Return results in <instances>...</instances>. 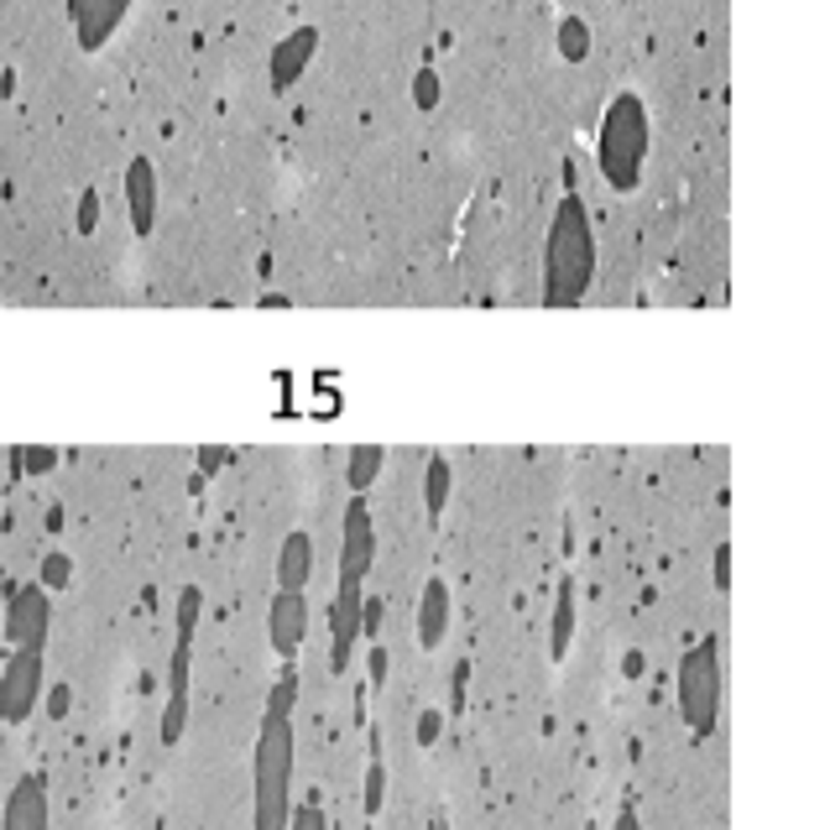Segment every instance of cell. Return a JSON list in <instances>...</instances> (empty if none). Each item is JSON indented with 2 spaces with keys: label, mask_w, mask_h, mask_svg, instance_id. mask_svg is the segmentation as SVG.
Masks as SVG:
<instances>
[{
  "label": "cell",
  "mask_w": 830,
  "mask_h": 830,
  "mask_svg": "<svg viewBox=\"0 0 830 830\" xmlns=\"http://www.w3.org/2000/svg\"><path fill=\"white\" fill-rule=\"evenodd\" d=\"M715 585H721V591L732 585V548H726V544L715 548Z\"/></svg>",
  "instance_id": "29"
},
{
  "label": "cell",
  "mask_w": 830,
  "mask_h": 830,
  "mask_svg": "<svg viewBox=\"0 0 830 830\" xmlns=\"http://www.w3.org/2000/svg\"><path fill=\"white\" fill-rule=\"evenodd\" d=\"M11 465H16V471L43 475V471H52V465H58V454H52V450H22L16 460H11Z\"/></svg>",
  "instance_id": "24"
},
{
  "label": "cell",
  "mask_w": 830,
  "mask_h": 830,
  "mask_svg": "<svg viewBox=\"0 0 830 830\" xmlns=\"http://www.w3.org/2000/svg\"><path fill=\"white\" fill-rule=\"evenodd\" d=\"M43 653H11V664L0 668V721L22 726L32 721V711L43 706Z\"/></svg>",
  "instance_id": "7"
},
{
  "label": "cell",
  "mask_w": 830,
  "mask_h": 830,
  "mask_svg": "<svg viewBox=\"0 0 830 830\" xmlns=\"http://www.w3.org/2000/svg\"><path fill=\"white\" fill-rule=\"evenodd\" d=\"M570 642H574V580H559V591H554V621H548V653H554V664H565Z\"/></svg>",
  "instance_id": "16"
},
{
  "label": "cell",
  "mask_w": 830,
  "mask_h": 830,
  "mask_svg": "<svg viewBox=\"0 0 830 830\" xmlns=\"http://www.w3.org/2000/svg\"><path fill=\"white\" fill-rule=\"evenodd\" d=\"M381 460H387V450H381V444H356V450H351V465H345V486H351V497H360V491L377 481Z\"/></svg>",
  "instance_id": "18"
},
{
  "label": "cell",
  "mask_w": 830,
  "mask_h": 830,
  "mask_svg": "<svg viewBox=\"0 0 830 830\" xmlns=\"http://www.w3.org/2000/svg\"><path fill=\"white\" fill-rule=\"evenodd\" d=\"M366 664H371V695L387 689V664H392V659H387V648H381V642H371V659H366Z\"/></svg>",
  "instance_id": "27"
},
{
  "label": "cell",
  "mask_w": 830,
  "mask_h": 830,
  "mask_svg": "<svg viewBox=\"0 0 830 830\" xmlns=\"http://www.w3.org/2000/svg\"><path fill=\"white\" fill-rule=\"evenodd\" d=\"M612 830H642L638 805H621V815H617V826H612Z\"/></svg>",
  "instance_id": "30"
},
{
  "label": "cell",
  "mask_w": 830,
  "mask_h": 830,
  "mask_svg": "<svg viewBox=\"0 0 830 830\" xmlns=\"http://www.w3.org/2000/svg\"><path fill=\"white\" fill-rule=\"evenodd\" d=\"M360 606H366V580H340L330 606V668L345 674L360 648Z\"/></svg>",
  "instance_id": "8"
},
{
  "label": "cell",
  "mask_w": 830,
  "mask_h": 830,
  "mask_svg": "<svg viewBox=\"0 0 830 830\" xmlns=\"http://www.w3.org/2000/svg\"><path fill=\"white\" fill-rule=\"evenodd\" d=\"M387 805V762H381V747H371V768H366V815H381Z\"/></svg>",
  "instance_id": "20"
},
{
  "label": "cell",
  "mask_w": 830,
  "mask_h": 830,
  "mask_svg": "<svg viewBox=\"0 0 830 830\" xmlns=\"http://www.w3.org/2000/svg\"><path fill=\"white\" fill-rule=\"evenodd\" d=\"M293 695L298 679L283 674L272 695H266V715H261L257 732V758H251V788H257V809L251 820L257 830H287V809H293V752H298V736H293Z\"/></svg>",
  "instance_id": "1"
},
{
  "label": "cell",
  "mask_w": 830,
  "mask_h": 830,
  "mask_svg": "<svg viewBox=\"0 0 830 830\" xmlns=\"http://www.w3.org/2000/svg\"><path fill=\"white\" fill-rule=\"evenodd\" d=\"M43 700H48V706H43V711H48L52 721H63V715H69V700H73V689H69V685H52V689H43Z\"/></svg>",
  "instance_id": "25"
},
{
  "label": "cell",
  "mask_w": 830,
  "mask_h": 830,
  "mask_svg": "<svg viewBox=\"0 0 830 830\" xmlns=\"http://www.w3.org/2000/svg\"><path fill=\"white\" fill-rule=\"evenodd\" d=\"M126 210H131L137 236H152V225H157V167L146 157H131V167H126Z\"/></svg>",
  "instance_id": "13"
},
{
  "label": "cell",
  "mask_w": 830,
  "mask_h": 830,
  "mask_svg": "<svg viewBox=\"0 0 830 830\" xmlns=\"http://www.w3.org/2000/svg\"><path fill=\"white\" fill-rule=\"evenodd\" d=\"M287 830H330V820H324V809L309 799V805L287 809Z\"/></svg>",
  "instance_id": "23"
},
{
  "label": "cell",
  "mask_w": 830,
  "mask_h": 830,
  "mask_svg": "<svg viewBox=\"0 0 830 830\" xmlns=\"http://www.w3.org/2000/svg\"><path fill=\"white\" fill-rule=\"evenodd\" d=\"M52 632V601L43 585H11L5 591V642L11 653H43Z\"/></svg>",
  "instance_id": "6"
},
{
  "label": "cell",
  "mask_w": 830,
  "mask_h": 830,
  "mask_svg": "<svg viewBox=\"0 0 830 830\" xmlns=\"http://www.w3.org/2000/svg\"><path fill=\"white\" fill-rule=\"evenodd\" d=\"M313 52H319V26H293L283 43L272 48V63H266V69H272V84H277V90H287L298 73H309Z\"/></svg>",
  "instance_id": "12"
},
{
  "label": "cell",
  "mask_w": 830,
  "mask_h": 830,
  "mask_svg": "<svg viewBox=\"0 0 830 830\" xmlns=\"http://www.w3.org/2000/svg\"><path fill=\"white\" fill-rule=\"evenodd\" d=\"M595 277V236H591V214L580 204V193L559 199V214L548 225L544 246V304L548 309H570L585 298V287Z\"/></svg>",
  "instance_id": "2"
},
{
  "label": "cell",
  "mask_w": 830,
  "mask_h": 830,
  "mask_svg": "<svg viewBox=\"0 0 830 830\" xmlns=\"http://www.w3.org/2000/svg\"><path fill=\"white\" fill-rule=\"evenodd\" d=\"M309 638V595L298 591H277L272 606H266V642L277 659H293L298 648Z\"/></svg>",
  "instance_id": "10"
},
{
  "label": "cell",
  "mask_w": 830,
  "mask_h": 830,
  "mask_svg": "<svg viewBox=\"0 0 830 830\" xmlns=\"http://www.w3.org/2000/svg\"><path fill=\"white\" fill-rule=\"evenodd\" d=\"M366 830H371V826H366Z\"/></svg>",
  "instance_id": "31"
},
{
  "label": "cell",
  "mask_w": 830,
  "mask_h": 830,
  "mask_svg": "<svg viewBox=\"0 0 830 830\" xmlns=\"http://www.w3.org/2000/svg\"><path fill=\"white\" fill-rule=\"evenodd\" d=\"M309 580H313V538L298 527V533L283 538V554H277V591L309 595Z\"/></svg>",
  "instance_id": "15"
},
{
  "label": "cell",
  "mask_w": 830,
  "mask_h": 830,
  "mask_svg": "<svg viewBox=\"0 0 830 830\" xmlns=\"http://www.w3.org/2000/svg\"><path fill=\"white\" fill-rule=\"evenodd\" d=\"M585 52H591V26L580 22V16H559V58L580 63Z\"/></svg>",
  "instance_id": "19"
},
{
  "label": "cell",
  "mask_w": 830,
  "mask_h": 830,
  "mask_svg": "<svg viewBox=\"0 0 830 830\" xmlns=\"http://www.w3.org/2000/svg\"><path fill=\"white\" fill-rule=\"evenodd\" d=\"M674 695H679V721L695 736H711L721 721V695H726V668H721V638H700L685 648L679 674H674Z\"/></svg>",
  "instance_id": "4"
},
{
  "label": "cell",
  "mask_w": 830,
  "mask_h": 830,
  "mask_svg": "<svg viewBox=\"0 0 830 830\" xmlns=\"http://www.w3.org/2000/svg\"><path fill=\"white\" fill-rule=\"evenodd\" d=\"M595 163L617 193L638 189L642 163H648V105L638 95H617L606 105L601 137H595Z\"/></svg>",
  "instance_id": "3"
},
{
  "label": "cell",
  "mask_w": 830,
  "mask_h": 830,
  "mask_svg": "<svg viewBox=\"0 0 830 830\" xmlns=\"http://www.w3.org/2000/svg\"><path fill=\"white\" fill-rule=\"evenodd\" d=\"M95 225H99V193H95V189H84V199H79V230L90 236Z\"/></svg>",
  "instance_id": "26"
},
{
  "label": "cell",
  "mask_w": 830,
  "mask_h": 830,
  "mask_svg": "<svg viewBox=\"0 0 830 830\" xmlns=\"http://www.w3.org/2000/svg\"><path fill=\"white\" fill-rule=\"evenodd\" d=\"M52 809H48V779L43 773H22L16 788L5 794V809H0V830H48Z\"/></svg>",
  "instance_id": "11"
},
{
  "label": "cell",
  "mask_w": 830,
  "mask_h": 830,
  "mask_svg": "<svg viewBox=\"0 0 830 830\" xmlns=\"http://www.w3.org/2000/svg\"><path fill=\"white\" fill-rule=\"evenodd\" d=\"M444 638H450V585L434 574V580H424V595H418V648L434 653Z\"/></svg>",
  "instance_id": "14"
},
{
  "label": "cell",
  "mask_w": 830,
  "mask_h": 830,
  "mask_svg": "<svg viewBox=\"0 0 830 830\" xmlns=\"http://www.w3.org/2000/svg\"><path fill=\"white\" fill-rule=\"evenodd\" d=\"M439 99H444V79L424 63V69L413 73V105H418V110H434Z\"/></svg>",
  "instance_id": "21"
},
{
  "label": "cell",
  "mask_w": 830,
  "mask_h": 830,
  "mask_svg": "<svg viewBox=\"0 0 830 830\" xmlns=\"http://www.w3.org/2000/svg\"><path fill=\"white\" fill-rule=\"evenodd\" d=\"M377 565V527L366 497L345 501V527H340V580H366Z\"/></svg>",
  "instance_id": "9"
},
{
  "label": "cell",
  "mask_w": 830,
  "mask_h": 830,
  "mask_svg": "<svg viewBox=\"0 0 830 830\" xmlns=\"http://www.w3.org/2000/svg\"><path fill=\"white\" fill-rule=\"evenodd\" d=\"M439 732H444L439 711H424V715H418V747H434V742H439Z\"/></svg>",
  "instance_id": "28"
},
{
  "label": "cell",
  "mask_w": 830,
  "mask_h": 830,
  "mask_svg": "<svg viewBox=\"0 0 830 830\" xmlns=\"http://www.w3.org/2000/svg\"><path fill=\"white\" fill-rule=\"evenodd\" d=\"M450 460L444 454H434L424 465V507H428V518H444V507H450Z\"/></svg>",
  "instance_id": "17"
},
{
  "label": "cell",
  "mask_w": 830,
  "mask_h": 830,
  "mask_svg": "<svg viewBox=\"0 0 830 830\" xmlns=\"http://www.w3.org/2000/svg\"><path fill=\"white\" fill-rule=\"evenodd\" d=\"M69 580H73V559H69V554H48V559H43V580H37V585H43V591H63Z\"/></svg>",
  "instance_id": "22"
},
{
  "label": "cell",
  "mask_w": 830,
  "mask_h": 830,
  "mask_svg": "<svg viewBox=\"0 0 830 830\" xmlns=\"http://www.w3.org/2000/svg\"><path fill=\"white\" fill-rule=\"evenodd\" d=\"M204 617L199 585H183L178 595V632H173V659H167V706H163V742L173 747L189 726V668H193V632Z\"/></svg>",
  "instance_id": "5"
}]
</instances>
